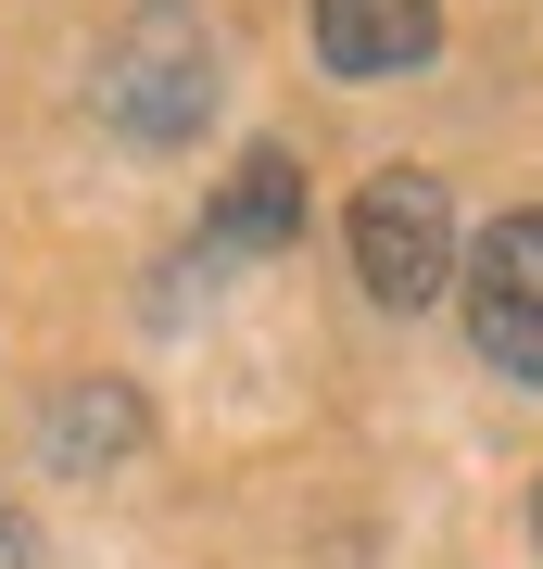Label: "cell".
Listing matches in <instances>:
<instances>
[{
	"mask_svg": "<svg viewBox=\"0 0 543 569\" xmlns=\"http://www.w3.org/2000/svg\"><path fill=\"white\" fill-rule=\"evenodd\" d=\"M202 114H215V26L190 0H140L101 51V127L140 152H178L202 140Z\"/></svg>",
	"mask_w": 543,
	"mask_h": 569,
	"instance_id": "1",
	"label": "cell"
},
{
	"mask_svg": "<svg viewBox=\"0 0 543 569\" xmlns=\"http://www.w3.org/2000/svg\"><path fill=\"white\" fill-rule=\"evenodd\" d=\"M354 279L380 291V305H404V317L455 279V203H443V178L380 164V178L354 190Z\"/></svg>",
	"mask_w": 543,
	"mask_h": 569,
	"instance_id": "2",
	"label": "cell"
},
{
	"mask_svg": "<svg viewBox=\"0 0 543 569\" xmlns=\"http://www.w3.org/2000/svg\"><path fill=\"white\" fill-rule=\"evenodd\" d=\"M467 342L505 380H543V216H493L467 253Z\"/></svg>",
	"mask_w": 543,
	"mask_h": 569,
	"instance_id": "3",
	"label": "cell"
},
{
	"mask_svg": "<svg viewBox=\"0 0 543 569\" xmlns=\"http://www.w3.org/2000/svg\"><path fill=\"white\" fill-rule=\"evenodd\" d=\"M443 51V0H316V63L329 77H418Z\"/></svg>",
	"mask_w": 543,
	"mask_h": 569,
	"instance_id": "4",
	"label": "cell"
},
{
	"mask_svg": "<svg viewBox=\"0 0 543 569\" xmlns=\"http://www.w3.org/2000/svg\"><path fill=\"white\" fill-rule=\"evenodd\" d=\"M291 241H303V164H291V152H241V178H228L215 216H202V266L291 253Z\"/></svg>",
	"mask_w": 543,
	"mask_h": 569,
	"instance_id": "5",
	"label": "cell"
},
{
	"mask_svg": "<svg viewBox=\"0 0 543 569\" xmlns=\"http://www.w3.org/2000/svg\"><path fill=\"white\" fill-rule=\"evenodd\" d=\"M140 392H127V380H77V392H63V406L39 418V456L63 468V481H89V468H114V456H140Z\"/></svg>",
	"mask_w": 543,
	"mask_h": 569,
	"instance_id": "6",
	"label": "cell"
},
{
	"mask_svg": "<svg viewBox=\"0 0 543 569\" xmlns=\"http://www.w3.org/2000/svg\"><path fill=\"white\" fill-rule=\"evenodd\" d=\"M0 569H39V531H26V507L0 493Z\"/></svg>",
	"mask_w": 543,
	"mask_h": 569,
	"instance_id": "7",
	"label": "cell"
},
{
	"mask_svg": "<svg viewBox=\"0 0 543 569\" xmlns=\"http://www.w3.org/2000/svg\"><path fill=\"white\" fill-rule=\"evenodd\" d=\"M531 519H543V507H531Z\"/></svg>",
	"mask_w": 543,
	"mask_h": 569,
	"instance_id": "8",
	"label": "cell"
}]
</instances>
